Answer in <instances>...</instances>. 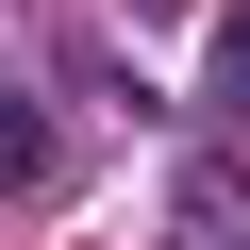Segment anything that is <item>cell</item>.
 <instances>
[{
    "label": "cell",
    "instance_id": "6da1fadb",
    "mask_svg": "<svg viewBox=\"0 0 250 250\" xmlns=\"http://www.w3.org/2000/svg\"><path fill=\"white\" fill-rule=\"evenodd\" d=\"M34 167H50V117H34V100H17V83H0V200H17V184H34Z\"/></svg>",
    "mask_w": 250,
    "mask_h": 250
},
{
    "label": "cell",
    "instance_id": "7a4b0ae2",
    "mask_svg": "<svg viewBox=\"0 0 250 250\" xmlns=\"http://www.w3.org/2000/svg\"><path fill=\"white\" fill-rule=\"evenodd\" d=\"M217 83H233V100H250V17H233V50H217Z\"/></svg>",
    "mask_w": 250,
    "mask_h": 250
}]
</instances>
